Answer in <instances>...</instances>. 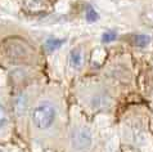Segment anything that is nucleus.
Listing matches in <instances>:
<instances>
[{
	"label": "nucleus",
	"instance_id": "obj_2",
	"mask_svg": "<svg viewBox=\"0 0 153 152\" xmlns=\"http://www.w3.org/2000/svg\"><path fill=\"white\" fill-rule=\"evenodd\" d=\"M91 142H93L91 133L86 128L76 129L74 134H72V145L79 151H85V150L90 148Z\"/></svg>",
	"mask_w": 153,
	"mask_h": 152
},
{
	"label": "nucleus",
	"instance_id": "obj_1",
	"mask_svg": "<svg viewBox=\"0 0 153 152\" xmlns=\"http://www.w3.org/2000/svg\"><path fill=\"white\" fill-rule=\"evenodd\" d=\"M57 117V108L50 102H41L32 110L31 119L33 125L39 130H46L52 128Z\"/></svg>",
	"mask_w": 153,
	"mask_h": 152
},
{
	"label": "nucleus",
	"instance_id": "obj_6",
	"mask_svg": "<svg viewBox=\"0 0 153 152\" xmlns=\"http://www.w3.org/2000/svg\"><path fill=\"white\" fill-rule=\"evenodd\" d=\"M98 18V13L93 9V8H88L86 9V19L89 21V22H94V21H97Z\"/></svg>",
	"mask_w": 153,
	"mask_h": 152
},
{
	"label": "nucleus",
	"instance_id": "obj_8",
	"mask_svg": "<svg viewBox=\"0 0 153 152\" xmlns=\"http://www.w3.org/2000/svg\"><path fill=\"white\" fill-rule=\"evenodd\" d=\"M7 111H5V108H4L1 104H0V129L3 128L4 125H5V122H7Z\"/></svg>",
	"mask_w": 153,
	"mask_h": 152
},
{
	"label": "nucleus",
	"instance_id": "obj_3",
	"mask_svg": "<svg viewBox=\"0 0 153 152\" xmlns=\"http://www.w3.org/2000/svg\"><path fill=\"white\" fill-rule=\"evenodd\" d=\"M68 62H70V66L72 67V69H75V70L81 69L82 65H84V53H82V50L80 48L72 50V52L70 53Z\"/></svg>",
	"mask_w": 153,
	"mask_h": 152
},
{
	"label": "nucleus",
	"instance_id": "obj_9",
	"mask_svg": "<svg viewBox=\"0 0 153 152\" xmlns=\"http://www.w3.org/2000/svg\"><path fill=\"white\" fill-rule=\"evenodd\" d=\"M0 152H3V151H1V150H0Z\"/></svg>",
	"mask_w": 153,
	"mask_h": 152
},
{
	"label": "nucleus",
	"instance_id": "obj_4",
	"mask_svg": "<svg viewBox=\"0 0 153 152\" xmlns=\"http://www.w3.org/2000/svg\"><path fill=\"white\" fill-rule=\"evenodd\" d=\"M62 44H63V40H59V39H49L45 43V49L48 50V52H54V50L58 49Z\"/></svg>",
	"mask_w": 153,
	"mask_h": 152
},
{
	"label": "nucleus",
	"instance_id": "obj_5",
	"mask_svg": "<svg viewBox=\"0 0 153 152\" xmlns=\"http://www.w3.org/2000/svg\"><path fill=\"white\" fill-rule=\"evenodd\" d=\"M149 41H151V39L146 35H135L133 37V44L138 45V46H146L149 44Z\"/></svg>",
	"mask_w": 153,
	"mask_h": 152
},
{
	"label": "nucleus",
	"instance_id": "obj_7",
	"mask_svg": "<svg viewBox=\"0 0 153 152\" xmlns=\"http://www.w3.org/2000/svg\"><path fill=\"white\" fill-rule=\"evenodd\" d=\"M116 32L114 31H107V32H104L103 34V37H102V39H103V41L104 43H109V41H113L114 39H116Z\"/></svg>",
	"mask_w": 153,
	"mask_h": 152
}]
</instances>
